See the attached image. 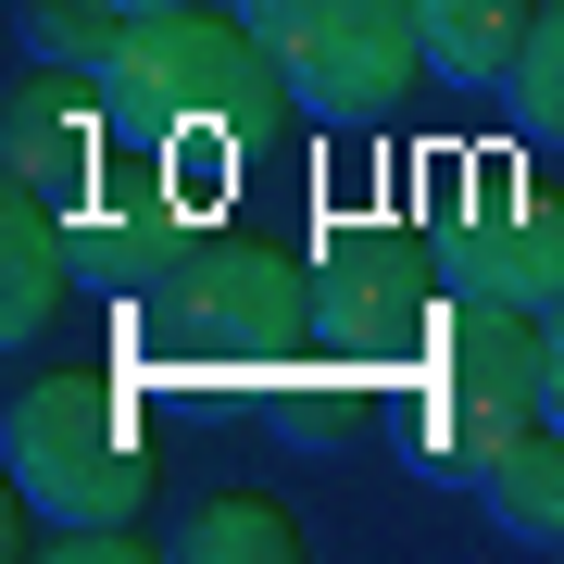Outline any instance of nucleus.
Returning <instances> with one entry per match:
<instances>
[{"label": "nucleus", "instance_id": "9b49d317", "mask_svg": "<svg viewBox=\"0 0 564 564\" xmlns=\"http://www.w3.org/2000/svg\"><path fill=\"white\" fill-rule=\"evenodd\" d=\"M163 552L176 564H289L302 552V514L263 502V489H226V502H188L176 527H163Z\"/></svg>", "mask_w": 564, "mask_h": 564}, {"label": "nucleus", "instance_id": "f257e3e1", "mask_svg": "<svg viewBox=\"0 0 564 564\" xmlns=\"http://www.w3.org/2000/svg\"><path fill=\"white\" fill-rule=\"evenodd\" d=\"M25 76L76 88L101 113L113 151L163 163L188 202L214 214L226 176H251L263 151L302 126L276 51L251 39L239 0H163V13H113V0H25Z\"/></svg>", "mask_w": 564, "mask_h": 564}, {"label": "nucleus", "instance_id": "0eeeda50", "mask_svg": "<svg viewBox=\"0 0 564 564\" xmlns=\"http://www.w3.org/2000/svg\"><path fill=\"white\" fill-rule=\"evenodd\" d=\"M440 263L464 302H502L540 326L564 302V188H527V176H464V202L440 214Z\"/></svg>", "mask_w": 564, "mask_h": 564}, {"label": "nucleus", "instance_id": "9d476101", "mask_svg": "<svg viewBox=\"0 0 564 564\" xmlns=\"http://www.w3.org/2000/svg\"><path fill=\"white\" fill-rule=\"evenodd\" d=\"M527 25H540V0H414V39H426V76L440 88H489L502 101Z\"/></svg>", "mask_w": 564, "mask_h": 564}, {"label": "nucleus", "instance_id": "6e6552de", "mask_svg": "<svg viewBox=\"0 0 564 564\" xmlns=\"http://www.w3.org/2000/svg\"><path fill=\"white\" fill-rule=\"evenodd\" d=\"M76 239H88V226L63 214L51 188H13V176H0V339H13V351H25V339H51V314L88 289Z\"/></svg>", "mask_w": 564, "mask_h": 564}, {"label": "nucleus", "instance_id": "ddd939ff", "mask_svg": "<svg viewBox=\"0 0 564 564\" xmlns=\"http://www.w3.org/2000/svg\"><path fill=\"white\" fill-rule=\"evenodd\" d=\"M527 389H540V426H564V302L527 326Z\"/></svg>", "mask_w": 564, "mask_h": 564}, {"label": "nucleus", "instance_id": "20e7f679", "mask_svg": "<svg viewBox=\"0 0 564 564\" xmlns=\"http://www.w3.org/2000/svg\"><path fill=\"white\" fill-rule=\"evenodd\" d=\"M452 326V263H440V226H377V214H339L314 239V389L339 402H389Z\"/></svg>", "mask_w": 564, "mask_h": 564}, {"label": "nucleus", "instance_id": "f03ea898", "mask_svg": "<svg viewBox=\"0 0 564 564\" xmlns=\"http://www.w3.org/2000/svg\"><path fill=\"white\" fill-rule=\"evenodd\" d=\"M139 364L176 389H239V402H289L314 389V239H251V226H202L163 276L126 302Z\"/></svg>", "mask_w": 564, "mask_h": 564}, {"label": "nucleus", "instance_id": "7ed1b4c3", "mask_svg": "<svg viewBox=\"0 0 564 564\" xmlns=\"http://www.w3.org/2000/svg\"><path fill=\"white\" fill-rule=\"evenodd\" d=\"M0 464H13V502L39 514V527H63V540H39V552H163V540H139V502H151L163 440L139 426V389H113L101 364L13 389Z\"/></svg>", "mask_w": 564, "mask_h": 564}, {"label": "nucleus", "instance_id": "1a4fd4ad", "mask_svg": "<svg viewBox=\"0 0 564 564\" xmlns=\"http://www.w3.org/2000/svg\"><path fill=\"white\" fill-rule=\"evenodd\" d=\"M464 502L502 527V540H527V552H564V426L527 414L514 440H489V464L464 477Z\"/></svg>", "mask_w": 564, "mask_h": 564}, {"label": "nucleus", "instance_id": "f8f14e48", "mask_svg": "<svg viewBox=\"0 0 564 564\" xmlns=\"http://www.w3.org/2000/svg\"><path fill=\"white\" fill-rule=\"evenodd\" d=\"M502 113L527 151H564V0H540V25H527V51L502 76Z\"/></svg>", "mask_w": 564, "mask_h": 564}, {"label": "nucleus", "instance_id": "423d86ee", "mask_svg": "<svg viewBox=\"0 0 564 564\" xmlns=\"http://www.w3.org/2000/svg\"><path fill=\"white\" fill-rule=\"evenodd\" d=\"M251 39L276 51L302 126H389L402 88L426 76V39H414V0H239Z\"/></svg>", "mask_w": 564, "mask_h": 564}, {"label": "nucleus", "instance_id": "39448f33", "mask_svg": "<svg viewBox=\"0 0 564 564\" xmlns=\"http://www.w3.org/2000/svg\"><path fill=\"white\" fill-rule=\"evenodd\" d=\"M527 414H540V389H527V314L464 302V289H452L440 351H426L402 389H389V452H402L414 477L464 489V477L489 464V440H514Z\"/></svg>", "mask_w": 564, "mask_h": 564}, {"label": "nucleus", "instance_id": "4468645a", "mask_svg": "<svg viewBox=\"0 0 564 564\" xmlns=\"http://www.w3.org/2000/svg\"><path fill=\"white\" fill-rule=\"evenodd\" d=\"M113 13H163V0H113Z\"/></svg>", "mask_w": 564, "mask_h": 564}]
</instances>
